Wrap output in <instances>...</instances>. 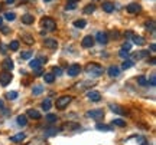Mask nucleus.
<instances>
[{
    "mask_svg": "<svg viewBox=\"0 0 156 145\" xmlns=\"http://www.w3.org/2000/svg\"><path fill=\"white\" fill-rule=\"evenodd\" d=\"M85 72L88 73L90 76H93V78H98L100 75H103L104 72V68L98 65V63H94V62H91L88 63L87 66H85Z\"/></svg>",
    "mask_w": 156,
    "mask_h": 145,
    "instance_id": "obj_1",
    "label": "nucleus"
},
{
    "mask_svg": "<svg viewBox=\"0 0 156 145\" xmlns=\"http://www.w3.org/2000/svg\"><path fill=\"white\" fill-rule=\"evenodd\" d=\"M42 26L45 28V32H55L56 30V22L52 17H44L42 19Z\"/></svg>",
    "mask_w": 156,
    "mask_h": 145,
    "instance_id": "obj_2",
    "label": "nucleus"
},
{
    "mask_svg": "<svg viewBox=\"0 0 156 145\" xmlns=\"http://www.w3.org/2000/svg\"><path fill=\"white\" fill-rule=\"evenodd\" d=\"M71 101H73V98L68 95H64V96H61V98H58L55 102L56 109H65V108L71 104Z\"/></svg>",
    "mask_w": 156,
    "mask_h": 145,
    "instance_id": "obj_3",
    "label": "nucleus"
},
{
    "mask_svg": "<svg viewBox=\"0 0 156 145\" xmlns=\"http://www.w3.org/2000/svg\"><path fill=\"white\" fill-rule=\"evenodd\" d=\"M87 117L93 118L95 121H101L104 118V111L103 109H91V111L87 112Z\"/></svg>",
    "mask_w": 156,
    "mask_h": 145,
    "instance_id": "obj_4",
    "label": "nucleus"
},
{
    "mask_svg": "<svg viewBox=\"0 0 156 145\" xmlns=\"http://www.w3.org/2000/svg\"><path fill=\"white\" fill-rule=\"evenodd\" d=\"M12 79H13V76H12L10 72H2L0 73V85L2 86H7V85L12 82Z\"/></svg>",
    "mask_w": 156,
    "mask_h": 145,
    "instance_id": "obj_5",
    "label": "nucleus"
},
{
    "mask_svg": "<svg viewBox=\"0 0 156 145\" xmlns=\"http://www.w3.org/2000/svg\"><path fill=\"white\" fill-rule=\"evenodd\" d=\"M80 72H81V66H80L78 63H73V65L67 69L68 76H77V75H80Z\"/></svg>",
    "mask_w": 156,
    "mask_h": 145,
    "instance_id": "obj_6",
    "label": "nucleus"
},
{
    "mask_svg": "<svg viewBox=\"0 0 156 145\" xmlns=\"http://www.w3.org/2000/svg\"><path fill=\"white\" fill-rule=\"evenodd\" d=\"M94 40H97L100 45H106V43H108V35L106 32H98V33L95 35Z\"/></svg>",
    "mask_w": 156,
    "mask_h": 145,
    "instance_id": "obj_7",
    "label": "nucleus"
},
{
    "mask_svg": "<svg viewBox=\"0 0 156 145\" xmlns=\"http://www.w3.org/2000/svg\"><path fill=\"white\" fill-rule=\"evenodd\" d=\"M94 43H95V40H94V38L91 36V35H88V36H85L83 39V42H81V45H83V48H93L94 46Z\"/></svg>",
    "mask_w": 156,
    "mask_h": 145,
    "instance_id": "obj_8",
    "label": "nucleus"
},
{
    "mask_svg": "<svg viewBox=\"0 0 156 145\" xmlns=\"http://www.w3.org/2000/svg\"><path fill=\"white\" fill-rule=\"evenodd\" d=\"M110 109H112L114 114H119V115H127V111L124 109V108H122L120 105H116V104H110Z\"/></svg>",
    "mask_w": 156,
    "mask_h": 145,
    "instance_id": "obj_9",
    "label": "nucleus"
},
{
    "mask_svg": "<svg viewBox=\"0 0 156 145\" xmlns=\"http://www.w3.org/2000/svg\"><path fill=\"white\" fill-rule=\"evenodd\" d=\"M126 9H127V12H129V13H132V15H134V13H139V12L142 10V7H140L139 3H129Z\"/></svg>",
    "mask_w": 156,
    "mask_h": 145,
    "instance_id": "obj_10",
    "label": "nucleus"
},
{
    "mask_svg": "<svg viewBox=\"0 0 156 145\" xmlns=\"http://www.w3.org/2000/svg\"><path fill=\"white\" fill-rule=\"evenodd\" d=\"M87 98L90 101H93V102H98L101 99V95H100V92H97V91H90L88 94H87Z\"/></svg>",
    "mask_w": 156,
    "mask_h": 145,
    "instance_id": "obj_11",
    "label": "nucleus"
},
{
    "mask_svg": "<svg viewBox=\"0 0 156 145\" xmlns=\"http://www.w3.org/2000/svg\"><path fill=\"white\" fill-rule=\"evenodd\" d=\"M44 46L48 48V49H56V48H58V42H56L55 39H45Z\"/></svg>",
    "mask_w": 156,
    "mask_h": 145,
    "instance_id": "obj_12",
    "label": "nucleus"
},
{
    "mask_svg": "<svg viewBox=\"0 0 156 145\" xmlns=\"http://www.w3.org/2000/svg\"><path fill=\"white\" fill-rule=\"evenodd\" d=\"M2 66H3V69H5V71L10 72L12 69H13V61H12L10 58H6L5 61H3V63H2Z\"/></svg>",
    "mask_w": 156,
    "mask_h": 145,
    "instance_id": "obj_13",
    "label": "nucleus"
},
{
    "mask_svg": "<svg viewBox=\"0 0 156 145\" xmlns=\"http://www.w3.org/2000/svg\"><path fill=\"white\" fill-rule=\"evenodd\" d=\"M107 72H108V76H110V78H117V76H120V69L117 66H110Z\"/></svg>",
    "mask_w": 156,
    "mask_h": 145,
    "instance_id": "obj_14",
    "label": "nucleus"
},
{
    "mask_svg": "<svg viewBox=\"0 0 156 145\" xmlns=\"http://www.w3.org/2000/svg\"><path fill=\"white\" fill-rule=\"evenodd\" d=\"M103 10L106 12V13H113L114 12V5H113L112 2H103Z\"/></svg>",
    "mask_w": 156,
    "mask_h": 145,
    "instance_id": "obj_15",
    "label": "nucleus"
},
{
    "mask_svg": "<svg viewBox=\"0 0 156 145\" xmlns=\"http://www.w3.org/2000/svg\"><path fill=\"white\" fill-rule=\"evenodd\" d=\"M130 38H132V40H133L134 45H139V46L145 45V39H143L142 36H139V35H132Z\"/></svg>",
    "mask_w": 156,
    "mask_h": 145,
    "instance_id": "obj_16",
    "label": "nucleus"
},
{
    "mask_svg": "<svg viewBox=\"0 0 156 145\" xmlns=\"http://www.w3.org/2000/svg\"><path fill=\"white\" fill-rule=\"evenodd\" d=\"M34 22H35V17L32 16V15L26 13V15L22 16V23H25V25H32Z\"/></svg>",
    "mask_w": 156,
    "mask_h": 145,
    "instance_id": "obj_17",
    "label": "nucleus"
},
{
    "mask_svg": "<svg viewBox=\"0 0 156 145\" xmlns=\"http://www.w3.org/2000/svg\"><path fill=\"white\" fill-rule=\"evenodd\" d=\"M25 138H26V135L23 134V132H20V134H16V135H13V137H10V141L12 142H22Z\"/></svg>",
    "mask_w": 156,
    "mask_h": 145,
    "instance_id": "obj_18",
    "label": "nucleus"
},
{
    "mask_svg": "<svg viewBox=\"0 0 156 145\" xmlns=\"http://www.w3.org/2000/svg\"><path fill=\"white\" fill-rule=\"evenodd\" d=\"M41 65H42V63H41V61H39V59H32V61L29 62V66L32 68L34 71H38V69H41Z\"/></svg>",
    "mask_w": 156,
    "mask_h": 145,
    "instance_id": "obj_19",
    "label": "nucleus"
},
{
    "mask_svg": "<svg viewBox=\"0 0 156 145\" xmlns=\"http://www.w3.org/2000/svg\"><path fill=\"white\" fill-rule=\"evenodd\" d=\"M16 122L19 127H25V125L28 124V118H26V115H19V117L16 118Z\"/></svg>",
    "mask_w": 156,
    "mask_h": 145,
    "instance_id": "obj_20",
    "label": "nucleus"
},
{
    "mask_svg": "<svg viewBox=\"0 0 156 145\" xmlns=\"http://www.w3.org/2000/svg\"><path fill=\"white\" fill-rule=\"evenodd\" d=\"M28 117L32 118V119H41V114H39L36 109H29V111H28Z\"/></svg>",
    "mask_w": 156,
    "mask_h": 145,
    "instance_id": "obj_21",
    "label": "nucleus"
},
{
    "mask_svg": "<svg viewBox=\"0 0 156 145\" xmlns=\"http://www.w3.org/2000/svg\"><path fill=\"white\" fill-rule=\"evenodd\" d=\"M145 26L146 29L151 32V33H155V30H156V26H155V20H149V22H146L145 23Z\"/></svg>",
    "mask_w": 156,
    "mask_h": 145,
    "instance_id": "obj_22",
    "label": "nucleus"
},
{
    "mask_svg": "<svg viewBox=\"0 0 156 145\" xmlns=\"http://www.w3.org/2000/svg\"><path fill=\"white\" fill-rule=\"evenodd\" d=\"M44 79H45V82H46V84H54V81H55V75H54V73H45Z\"/></svg>",
    "mask_w": 156,
    "mask_h": 145,
    "instance_id": "obj_23",
    "label": "nucleus"
},
{
    "mask_svg": "<svg viewBox=\"0 0 156 145\" xmlns=\"http://www.w3.org/2000/svg\"><path fill=\"white\" fill-rule=\"evenodd\" d=\"M45 119H46V122L49 124H54L58 121V117H56L55 114H46V117H45Z\"/></svg>",
    "mask_w": 156,
    "mask_h": 145,
    "instance_id": "obj_24",
    "label": "nucleus"
},
{
    "mask_svg": "<svg viewBox=\"0 0 156 145\" xmlns=\"http://www.w3.org/2000/svg\"><path fill=\"white\" fill-rule=\"evenodd\" d=\"M147 56H149V52H147V50H142V52H137L134 58H136L137 61H140V59H143V58H147Z\"/></svg>",
    "mask_w": 156,
    "mask_h": 145,
    "instance_id": "obj_25",
    "label": "nucleus"
},
{
    "mask_svg": "<svg viewBox=\"0 0 156 145\" xmlns=\"http://www.w3.org/2000/svg\"><path fill=\"white\" fill-rule=\"evenodd\" d=\"M58 132H59V129H58V128H48V129H45V135H48V137L56 135Z\"/></svg>",
    "mask_w": 156,
    "mask_h": 145,
    "instance_id": "obj_26",
    "label": "nucleus"
},
{
    "mask_svg": "<svg viewBox=\"0 0 156 145\" xmlns=\"http://www.w3.org/2000/svg\"><path fill=\"white\" fill-rule=\"evenodd\" d=\"M94 10H95V5H93V3H91V5H87V6H85L84 13H85V15H91V13H93Z\"/></svg>",
    "mask_w": 156,
    "mask_h": 145,
    "instance_id": "obj_27",
    "label": "nucleus"
},
{
    "mask_svg": "<svg viewBox=\"0 0 156 145\" xmlns=\"http://www.w3.org/2000/svg\"><path fill=\"white\" fill-rule=\"evenodd\" d=\"M95 128L98 129V131H112V127L104 125V124H97V125H95Z\"/></svg>",
    "mask_w": 156,
    "mask_h": 145,
    "instance_id": "obj_28",
    "label": "nucleus"
},
{
    "mask_svg": "<svg viewBox=\"0 0 156 145\" xmlns=\"http://www.w3.org/2000/svg\"><path fill=\"white\" fill-rule=\"evenodd\" d=\"M51 105H52V104H51V99H45L44 102H42V109H44V111H49Z\"/></svg>",
    "mask_w": 156,
    "mask_h": 145,
    "instance_id": "obj_29",
    "label": "nucleus"
},
{
    "mask_svg": "<svg viewBox=\"0 0 156 145\" xmlns=\"http://www.w3.org/2000/svg\"><path fill=\"white\" fill-rule=\"evenodd\" d=\"M5 19L6 20H9V22H12V20L16 19V15H15L13 12H7V13H5Z\"/></svg>",
    "mask_w": 156,
    "mask_h": 145,
    "instance_id": "obj_30",
    "label": "nucleus"
},
{
    "mask_svg": "<svg viewBox=\"0 0 156 145\" xmlns=\"http://www.w3.org/2000/svg\"><path fill=\"white\" fill-rule=\"evenodd\" d=\"M9 49L13 50V52H16V50L19 49V42H17V40H12L10 45H9Z\"/></svg>",
    "mask_w": 156,
    "mask_h": 145,
    "instance_id": "obj_31",
    "label": "nucleus"
},
{
    "mask_svg": "<svg viewBox=\"0 0 156 145\" xmlns=\"http://www.w3.org/2000/svg\"><path fill=\"white\" fill-rule=\"evenodd\" d=\"M77 128H80V124H65L62 127V129H77Z\"/></svg>",
    "mask_w": 156,
    "mask_h": 145,
    "instance_id": "obj_32",
    "label": "nucleus"
},
{
    "mask_svg": "<svg viewBox=\"0 0 156 145\" xmlns=\"http://www.w3.org/2000/svg\"><path fill=\"white\" fill-rule=\"evenodd\" d=\"M42 92H44V88H42V86H35L34 89H32V94H34L35 96H38V95H41V94H42Z\"/></svg>",
    "mask_w": 156,
    "mask_h": 145,
    "instance_id": "obj_33",
    "label": "nucleus"
},
{
    "mask_svg": "<svg viewBox=\"0 0 156 145\" xmlns=\"http://www.w3.org/2000/svg\"><path fill=\"white\" fill-rule=\"evenodd\" d=\"M134 63H133V61H129V59H126V61L123 62V65H122V68L123 69H130V68L133 66Z\"/></svg>",
    "mask_w": 156,
    "mask_h": 145,
    "instance_id": "obj_34",
    "label": "nucleus"
},
{
    "mask_svg": "<svg viewBox=\"0 0 156 145\" xmlns=\"http://www.w3.org/2000/svg\"><path fill=\"white\" fill-rule=\"evenodd\" d=\"M22 39L25 40V42H26L28 45H32V43L35 42L34 38H32V36H29V35H22Z\"/></svg>",
    "mask_w": 156,
    "mask_h": 145,
    "instance_id": "obj_35",
    "label": "nucleus"
},
{
    "mask_svg": "<svg viewBox=\"0 0 156 145\" xmlns=\"http://www.w3.org/2000/svg\"><path fill=\"white\" fill-rule=\"evenodd\" d=\"M113 125L120 127V128H124V127H126V122H124L123 119H114V121H113Z\"/></svg>",
    "mask_w": 156,
    "mask_h": 145,
    "instance_id": "obj_36",
    "label": "nucleus"
},
{
    "mask_svg": "<svg viewBox=\"0 0 156 145\" xmlns=\"http://www.w3.org/2000/svg\"><path fill=\"white\" fill-rule=\"evenodd\" d=\"M6 98H7V99H16L17 98V92H15V91H12V92H7V94H6Z\"/></svg>",
    "mask_w": 156,
    "mask_h": 145,
    "instance_id": "obj_37",
    "label": "nucleus"
},
{
    "mask_svg": "<svg viewBox=\"0 0 156 145\" xmlns=\"http://www.w3.org/2000/svg\"><path fill=\"white\" fill-rule=\"evenodd\" d=\"M85 20H77V22H74V26L75 28H80V29H83V28H85Z\"/></svg>",
    "mask_w": 156,
    "mask_h": 145,
    "instance_id": "obj_38",
    "label": "nucleus"
},
{
    "mask_svg": "<svg viewBox=\"0 0 156 145\" xmlns=\"http://www.w3.org/2000/svg\"><path fill=\"white\" fill-rule=\"evenodd\" d=\"M137 84L142 85V86H145V85H147V79H146L145 76H139V78H137Z\"/></svg>",
    "mask_w": 156,
    "mask_h": 145,
    "instance_id": "obj_39",
    "label": "nucleus"
},
{
    "mask_svg": "<svg viewBox=\"0 0 156 145\" xmlns=\"http://www.w3.org/2000/svg\"><path fill=\"white\" fill-rule=\"evenodd\" d=\"M147 85H151L152 88L156 85V76L155 75H151V78H149V81H147Z\"/></svg>",
    "mask_w": 156,
    "mask_h": 145,
    "instance_id": "obj_40",
    "label": "nucleus"
},
{
    "mask_svg": "<svg viewBox=\"0 0 156 145\" xmlns=\"http://www.w3.org/2000/svg\"><path fill=\"white\" fill-rule=\"evenodd\" d=\"M20 58L22 59H30L32 58V52H23V53H20Z\"/></svg>",
    "mask_w": 156,
    "mask_h": 145,
    "instance_id": "obj_41",
    "label": "nucleus"
},
{
    "mask_svg": "<svg viewBox=\"0 0 156 145\" xmlns=\"http://www.w3.org/2000/svg\"><path fill=\"white\" fill-rule=\"evenodd\" d=\"M120 56H122L123 59H129V56H130V53H127V50H120Z\"/></svg>",
    "mask_w": 156,
    "mask_h": 145,
    "instance_id": "obj_42",
    "label": "nucleus"
},
{
    "mask_svg": "<svg viewBox=\"0 0 156 145\" xmlns=\"http://www.w3.org/2000/svg\"><path fill=\"white\" fill-rule=\"evenodd\" d=\"M54 75H56V76H61V75H62V69H61V68H54Z\"/></svg>",
    "mask_w": 156,
    "mask_h": 145,
    "instance_id": "obj_43",
    "label": "nucleus"
},
{
    "mask_svg": "<svg viewBox=\"0 0 156 145\" xmlns=\"http://www.w3.org/2000/svg\"><path fill=\"white\" fill-rule=\"evenodd\" d=\"M77 6H75V3H68L67 7H65V10H74Z\"/></svg>",
    "mask_w": 156,
    "mask_h": 145,
    "instance_id": "obj_44",
    "label": "nucleus"
},
{
    "mask_svg": "<svg viewBox=\"0 0 156 145\" xmlns=\"http://www.w3.org/2000/svg\"><path fill=\"white\" fill-rule=\"evenodd\" d=\"M130 48H132V43H123V50H130Z\"/></svg>",
    "mask_w": 156,
    "mask_h": 145,
    "instance_id": "obj_45",
    "label": "nucleus"
},
{
    "mask_svg": "<svg viewBox=\"0 0 156 145\" xmlns=\"http://www.w3.org/2000/svg\"><path fill=\"white\" fill-rule=\"evenodd\" d=\"M0 28H2V33H3V35L9 33V28H7V26H0Z\"/></svg>",
    "mask_w": 156,
    "mask_h": 145,
    "instance_id": "obj_46",
    "label": "nucleus"
},
{
    "mask_svg": "<svg viewBox=\"0 0 156 145\" xmlns=\"http://www.w3.org/2000/svg\"><path fill=\"white\" fill-rule=\"evenodd\" d=\"M151 50H152V52H155V50H156V45H155V43H152V45H151Z\"/></svg>",
    "mask_w": 156,
    "mask_h": 145,
    "instance_id": "obj_47",
    "label": "nucleus"
},
{
    "mask_svg": "<svg viewBox=\"0 0 156 145\" xmlns=\"http://www.w3.org/2000/svg\"><path fill=\"white\" fill-rule=\"evenodd\" d=\"M151 63H152V65H155V63H156V61H155V58H152V59H151Z\"/></svg>",
    "mask_w": 156,
    "mask_h": 145,
    "instance_id": "obj_48",
    "label": "nucleus"
},
{
    "mask_svg": "<svg viewBox=\"0 0 156 145\" xmlns=\"http://www.w3.org/2000/svg\"><path fill=\"white\" fill-rule=\"evenodd\" d=\"M78 0H68V3H77Z\"/></svg>",
    "mask_w": 156,
    "mask_h": 145,
    "instance_id": "obj_49",
    "label": "nucleus"
},
{
    "mask_svg": "<svg viewBox=\"0 0 156 145\" xmlns=\"http://www.w3.org/2000/svg\"><path fill=\"white\" fill-rule=\"evenodd\" d=\"M13 2H15V0H6V3H9V5H10V3H13Z\"/></svg>",
    "mask_w": 156,
    "mask_h": 145,
    "instance_id": "obj_50",
    "label": "nucleus"
},
{
    "mask_svg": "<svg viewBox=\"0 0 156 145\" xmlns=\"http://www.w3.org/2000/svg\"><path fill=\"white\" fill-rule=\"evenodd\" d=\"M140 142H142V145H147V142H146V141H143V140L140 141Z\"/></svg>",
    "mask_w": 156,
    "mask_h": 145,
    "instance_id": "obj_51",
    "label": "nucleus"
},
{
    "mask_svg": "<svg viewBox=\"0 0 156 145\" xmlns=\"http://www.w3.org/2000/svg\"><path fill=\"white\" fill-rule=\"evenodd\" d=\"M0 108H3V101L0 99Z\"/></svg>",
    "mask_w": 156,
    "mask_h": 145,
    "instance_id": "obj_52",
    "label": "nucleus"
},
{
    "mask_svg": "<svg viewBox=\"0 0 156 145\" xmlns=\"http://www.w3.org/2000/svg\"><path fill=\"white\" fill-rule=\"evenodd\" d=\"M2 25H3V19L0 17V26H2Z\"/></svg>",
    "mask_w": 156,
    "mask_h": 145,
    "instance_id": "obj_53",
    "label": "nucleus"
},
{
    "mask_svg": "<svg viewBox=\"0 0 156 145\" xmlns=\"http://www.w3.org/2000/svg\"><path fill=\"white\" fill-rule=\"evenodd\" d=\"M2 6H3V5H2V3H0V10H2Z\"/></svg>",
    "mask_w": 156,
    "mask_h": 145,
    "instance_id": "obj_54",
    "label": "nucleus"
},
{
    "mask_svg": "<svg viewBox=\"0 0 156 145\" xmlns=\"http://www.w3.org/2000/svg\"><path fill=\"white\" fill-rule=\"evenodd\" d=\"M44 2H51V0H44Z\"/></svg>",
    "mask_w": 156,
    "mask_h": 145,
    "instance_id": "obj_55",
    "label": "nucleus"
},
{
    "mask_svg": "<svg viewBox=\"0 0 156 145\" xmlns=\"http://www.w3.org/2000/svg\"><path fill=\"white\" fill-rule=\"evenodd\" d=\"M29 145H36V144H29Z\"/></svg>",
    "mask_w": 156,
    "mask_h": 145,
    "instance_id": "obj_56",
    "label": "nucleus"
}]
</instances>
